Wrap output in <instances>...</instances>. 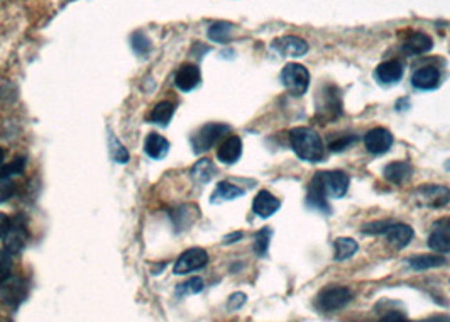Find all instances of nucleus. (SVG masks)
<instances>
[{
    "mask_svg": "<svg viewBox=\"0 0 450 322\" xmlns=\"http://www.w3.org/2000/svg\"><path fill=\"white\" fill-rule=\"evenodd\" d=\"M290 145L298 158L318 163L325 158V146L320 134L310 127H294L290 131Z\"/></svg>",
    "mask_w": 450,
    "mask_h": 322,
    "instance_id": "nucleus-1",
    "label": "nucleus"
},
{
    "mask_svg": "<svg viewBox=\"0 0 450 322\" xmlns=\"http://www.w3.org/2000/svg\"><path fill=\"white\" fill-rule=\"evenodd\" d=\"M342 94L333 83H325L315 99V118L320 122H333L342 115Z\"/></svg>",
    "mask_w": 450,
    "mask_h": 322,
    "instance_id": "nucleus-2",
    "label": "nucleus"
},
{
    "mask_svg": "<svg viewBox=\"0 0 450 322\" xmlns=\"http://www.w3.org/2000/svg\"><path fill=\"white\" fill-rule=\"evenodd\" d=\"M228 131H231V126H227V124H220V122L205 124L201 129H199L192 136L193 151H195L197 154L205 153V151L213 148V146H215L217 143H219L220 139L228 133Z\"/></svg>",
    "mask_w": 450,
    "mask_h": 322,
    "instance_id": "nucleus-3",
    "label": "nucleus"
},
{
    "mask_svg": "<svg viewBox=\"0 0 450 322\" xmlns=\"http://www.w3.org/2000/svg\"><path fill=\"white\" fill-rule=\"evenodd\" d=\"M352 297H354L352 292L349 289H345V287H327V289H324L318 293L317 305L324 312H337L339 309H344L352 300Z\"/></svg>",
    "mask_w": 450,
    "mask_h": 322,
    "instance_id": "nucleus-4",
    "label": "nucleus"
},
{
    "mask_svg": "<svg viewBox=\"0 0 450 322\" xmlns=\"http://www.w3.org/2000/svg\"><path fill=\"white\" fill-rule=\"evenodd\" d=\"M281 81L293 95H303L310 87L308 70L298 63H288L281 72Z\"/></svg>",
    "mask_w": 450,
    "mask_h": 322,
    "instance_id": "nucleus-5",
    "label": "nucleus"
},
{
    "mask_svg": "<svg viewBox=\"0 0 450 322\" xmlns=\"http://www.w3.org/2000/svg\"><path fill=\"white\" fill-rule=\"evenodd\" d=\"M415 199L426 207H444L450 204V188L444 185H422L415 190Z\"/></svg>",
    "mask_w": 450,
    "mask_h": 322,
    "instance_id": "nucleus-6",
    "label": "nucleus"
},
{
    "mask_svg": "<svg viewBox=\"0 0 450 322\" xmlns=\"http://www.w3.org/2000/svg\"><path fill=\"white\" fill-rule=\"evenodd\" d=\"M208 263V253L203 248H190L185 253H181L180 258L174 263L173 271L176 275H186L203 268Z\"/></svg>",
    "mask_w": 450,
    "mask_h": 322,
    "instance_id": "nucleus-7",
    "label": "nucleus"
},
{
    "mask_svg": "<svg viewBox=\"0 0 450 322\" xmlns=\"http://www.w3.org/2000/svg\"><path fill=\"white\" fill-rule=\"evenodd\" d=\"M318 178H320L322 185H324L325 193L331 199H340L347 193L349 184H351V178H349L347 173L344 172H320L317 173Z\"/></svg>",
    "mask_w": 450,
    "mask_h": 322,
    "instance_id": "nucleus-8",
    "label": "nucleus"
},
{
    "mask_svg": "<svg viewBox=\"0 0 450 322\" xmlns=\"http://www.w3.org/2000/svg\"><path fill=\"white\" fill-rule=\"evenodd\" d=\"M393 134L386 129V127H374L364 138V145L366 150L372 154H384L390 151L393 146Z\"/></svg>",
    "mask_w": 450,
    "mask_h": 322,
    "instance_id": "nucleus-9",
    "label": "nucleus"
},
{
    "mask_svg": "<svg viewBox=\"0 0 450 322\" xmlns=\"http://www.w3.org/2000/svg\"><path fill=\"white\" fill-rule=\"evenodd\" d=\"M27 241V231L26 224L22 223L21 217H15V220L10 223L9 231H7L6 238H3V246H6V251L10 255L21 253L22 248L26 246Z\"/></svg>",
    "mask_w": 450,
    "mask_h": 322,
    "instance_id": "nucleus-10",
    "label": "nucleus"
},
{
    "mask_svg": "<svg viewBox=\"0 0 450 322\" xmlns=\"http://www.w3.org/2000/svg\"><path fill=\"white\" fill-rule=\"evenodd\" d=\"M271 48H273L274 51H278L281 56L300 58L308 51V42L298 36H285L278 38V40L271 42Z\"/></svg>",
    "mask_w": 450,
    "mask_h": 322,
    "instance_id": "nucleus-11",
    "label": "nucleus"
},
{
    "mask_svg": "<svg viewBox=\"0 0 450 322\" xmlns=\"http://www.w3.org/2000/svg\"><path fill=\"white\" fill-rule=\"evenodd\" d=\"M328 197L325 193L324 185H322L318 175L312 178L308 185V195H306V205L310 209H315V211L324 212V214H331V205H328Z\"/></svg>",
    "mask_w": 450,
    "mask_h": 322,
    "instance_id": "nucleus-12",
    "label": "nucleus"
},
{
    "mask_svg": "<svg viewBox=\"0 0 450 322\" xmlns=\"http://www.w3.org/2000/svg\"><path fill=\"white\" fill-rule=\"evenodd\" d=\"M428 246L435 253H450V219L440 220L428 236Z\"/></svg>",
    "mask_w": 450,
    "mask_h": 322,
    "instance_id": "nucleus-13",
    "label": "nucleus"
},
{
    "mask_svg": "<svg viewBox=\"0 0 450 322\" xmlns=\"http://www.w3.org/2000/svg\"><path fill=\"white\" fill-rule=\"evenodd\" d=\"M0 297L9 305H19L26 298V282L22 278L12 277L7 278L0 285Z\"/></svg>",
    "mask_w": 450,
    "mask_h": 322,
    "instance_id": "nucleus-14",
    "label": "nucleus"
},
{
    "mask_svg": "<svg viewBox=\"0 0 450 322\" xmlns=\"http://www.w3.org/2000/svg\"><path fill=\"white\" fill-rule=\"evenodd\" d=\"M384 236H386L388 243H390L391 246H394L397 250H403V248L408 246L411 239H413L415 231L413 227L408 226V224L391 223L390 227H388L386 232H384Z\"/></svg>",
    "mask_w": 450,
    "mask_h": 322,
    "instance_id": "nucleus-15",
    "label": "nucleus"
},
{
    "mask_svg": "<svg viewBox=\"0 0 450 322\" xmlns=\"http://www.w3.org/2000/svg\"><path fill=\"white\" fill-rule=\"evenodd\" d=\"M200 81H201L200 68L192 63L181 65L180 70L176 72V77H174V83H176V87L183 92H190L193 90V88H197Z\"/></svg>",
    "mask_w": 450,
    "mask_h": 322,
    "instance_id": "nucleus-16",
    "label": "nucleus"
},
{
    "mask_svg": "<svg viewBox=\"0 0 450 322\" xmlns=\"http://www.w3.org/2000/svg\"><path fill=\"white\" fill-rule=\"evenodd\" d=\"M279 207H281V202L273 193L267 192V190H261L256 195L254 202H252V211H254L256 216L262 217V219H267V217L276 214Z\"/></svg>",
    "mask_w": 450,
    "mask_h": 322,
    "instance_id": "nucleus-17",
    "label": "nucleus"
},
{
    "mask_svg": "<svg viewBox=\"0 0 450 322\" xmlns=\"http://www.w3.org/2000/svg\"><path fill=\"white\" fill-rule=\"evenodd\" d=\"M411 83L418 90H433L440 83V72L435 67H424L413 73Z\"/></svg>",
    "mask_w": 450,
    "mask_h": 322,
    "instance_id": "nucleus-18",
    "label": "nucleus"
},
{
    "mask_svg": "<svg viewBox=\"0 0 450 322\" xmlns=\"http://www.w3.org/2000/svg\"><path fill=\"white\" fill-rule=\"evenodd\" d=\"M242 154V141L239 136H228L217 150V158L225 165H234Z\"/></svg>",
    "mask_w": 450,
    "mask_h": 322,
    "instance_id": "nucleus-19",
    "label": "nucleus"
},
{
    "mask_svg": "<svg viewBox=\"0 0 450 322\" xmlns=\"http://www.w3.org/2000/svg\"><path fill=\"white\" fill-rule=\"evenodd\" d=\"M383 175L390 184L401 185L413 175V166L408 161H393L390 165H386Z\"/></svg>",
    "mask_w": 450,
    "mask_h": 322,
    "instance_id": "nucleus-20",
    "label": "nucleus"
},
{
    "mask_svg": "<svg viewBox=\"0 0 450 322\" xmlns=\"http://www.w3.org/2000/svg\"><path fill=\"white\" fill-rule=\"evenodd\" d=\"M374 75H376V79H378L384 85L398 83L403 77V65L397 60L384 61V63H381L378 68H376Z\"/></svg>",
    "mask_w": 450,
    "mask_h": 322,
    "instance_id": "nucleus-21",
    "label": "nucleus"
},
{
    "mask_svg": "<svg viewBox=\"0 0 450 322\" xmlns=\"http://www.w3.org/2000/svg\"><path fill=\"white\" fill-rule=\"evenodd\" d=\"M433 48V41L428 34L411 33L408 40L403 42V51L406 54H424Z\"/></svg>",
    "mask_w": 450,
    "mask_h": 322,
    "instance_id": "nucleus-22",
    "label": "nucleus"
},
{
    "mask_svg": "<svg viewBox=\"0 0 450 322\" xmlns=\"http://www.w3.org/2000/svg\"><path fill=\"white\" fill-rule=\"evenodd\" d=\"M445 263H447V259H445V256L440 255H417L413 258L406 259V265L415 271L438 268V266H444Z\"/></svg>",
    "mask_w": 450,
    "mask_h": 322,
    "instance_id": "nucleus-23",
    "label": "nucleus"
},
{
    "mask_svg": "<svg viewBox=\"0 0 450 322\" xmlns=\"http://www.w3.org/2000/svg\"><path fill=\"white\" fill-rule=\"evenodd\" d=\"M144 151L147 153V156H151L153 160H161V158H165L169 151L168 139L162 138L161 134L151 133L146 138Z\"/></svg>",
    "mask_w": 450,
    "mask_h": 322,
    "instance_id": "nucleus-24",
    "label": "nucleus"
},
{
    "mask_svg": "<svg viewBox=\"0 0 450 322\" xmlns=\"http://www.w3.org/2000/svg\"><path fill=\"white\" fill-rule=\"evenodd\" d=\"M242 195H244V190L238 187V185L231 184V182H220V184L217 185L215 192H213L212 202L215 204V202H220V200H234Z\"/></svg>",
    "mask_w": 450,
    "mask_h": 322,
    "instance_id": "nucleus-25",
    "label": "nucleus"
},
{
    "mask_svg": "<svg viewBox=\"0 0 450 322\" xmlns=\"http://www.w3.org/2000/svg\"><path fill=\"white\" fill-rule=\"evenodd\" d=\"M215 165L210 160H200L197 161L195 165H193L192 168V178L195 182H199V184H208V182L212 180L213 175H215Z\"/></svg>",
    "mask_w": 450,
    "mask_h": 322,
    "instance_id": "nucleus-26",
    "label": "nucleus"
},
{
    "mask_svg": "<svg viewBox=\"0 0 450 322\" xmlns=\"http://www.w3.org/2000/svg\"><path fill=\"white\" fill-rule=\"evenodd\" d=\"M335 259L337 261H344V259H349L351 256H354L358 253L359 246L358 243L354 241L352 238H339L335 239Z\"/></svg>",
    "mask_w": 450,
    "mask_h": 322,
    "instance_id": "nucleus-27",
    "label": "nucleus"
},
{
    "mask_svg": "<svg viewBox=\"0 0 450 322\" xmlns=\"http://www.w3.org/2000/svg\"><path fill=\"white\" fill-rule=\"evenodd\" d=\"M174 114V106L172 102H159L151 112V122L159 124V126H168Z\"/></svg>",
    "mask_w": 450,
    "mask_h": 322,
    "instance_id": "nucleus-28",
    "label": "nucleus"
},
{
    "mask_svg": "<svg viewBox=\"0 0 450 322\" xmlns=\"http://www.w3.org/2000/svg\"><path fill=\"white\" fill-rule=\"evenodd\" d=\"M232 31H234V26L231 22H215L208 29V38L215 42H228L232 38Z\"/></svg>",
    "mask_w": 450,
    "mask_h": 322,
    "instance_id": "nucleus-29",
    "label": "nucleus"
},
{
    "mask_svg": "<svg viewBox=\"0 0 450 322\" xmlns=\"http://www.w3.org/2000/svg\"><path fill=\"white\" fill-rule=\"evenodd\" d=\"M192 205H180L172 212V219L174 223V226L178 227V231L185 229L186 226L193 223V217H190V211H192Z\"/></svg>",
    "mask_w": 450,
    "mask_h": 322,
    "instance_id": "nucleus-30",
    "label": "nucleus"
},
{
    "mask_svg": "<svg viewBox=\"0 0 450 322\" xmlns=\"http://www.w3.org/2000/svg\"><path fill=\"white\" fill-rule=\"evenodd\" d=\"M273 231L269 227H262L258 234L254 236V251L258 256H266L267 250H269V241Z\"/></svg>",
    "mask_w": 450,
    "mask_h": 322,
    "instance_id": "nucleus-31",
    "label": "nucleus"
},
{
    "mask_svg": "<svg viewBox=\"0 0 450 322\" xmlns=\"http://www.w3.org/2000/svg\"><path fill=\"white\" fill-rule=\"evenodd\" d=\"M24 166H26L24 158H15L12 163L3 165L2 168H0V178H2V180H7V178L14 177V175H21L24 172Z\"/></svg>",
    "mask_w": 450,
    "mask_h": 322,
    "instance_id": "nucleus-32",
    "label": "nucleus"
},
{
    "mask_svg": "<svg viewBox=\"0 0 450 322\" xmlns=\"http://www.w3.org/2000/svg\"><path fill=\"white\" fill-rule=\"evenodd\" d=\"M131 45H133L134 51L141 56H146L151 51V41L149 38L144 36L142 33H134L133 38H131Z\"/></svg>",
    "mask_w": 450,
    "mask_h": 322,
    "instance_id": "nucleus-33",
    "label": "nucleus"
},
{
    "mask_svg": "<svg viewBox=\"0 0 450 322\" xmlns=\"http://www.w3.org/2000/svg\"><path fill=\"white\" fill-rule=\"evenodd\" d=\"M12 273V255L6 250L0 251V283L6 282Z\"/></svg>",
    "mask_w": 450,
    "mask_h": 322,
    "instance_id": "nucleus-34",
    "label": "nucleus"
},
{
    "mask_svg": "<svg viewBox=\"0 0 450 322\" xmlns=\"http://www.w3.org/2000/svg\"><path fill=\"white\" fill-rule=\"evenodd\" d=\"M201 290H203V280L200 277H193L188 282H185L183 285L178 287L176 292L183 296V293H199Z\"/></svg>",
    "mask_w": 450,
    "mask_h": 322,
    "instance_id": "nucleus-35",
    "label": "nucleus"
},
{
    "mask_svg": "<svg viewBox=\"0 0 450 322\" xmlns=\"http://www.w3.org/2000/svg\"><path fill=\"white\" fill-rule=\"evenodd\" d=\"M358 141V138L356 136H349V134H344V136H339V138L332 139L331 143H328V150L331 151H342V150H347L349 146L354 145V143Z\"/></svg>",
    "mask_w": 450,
    "mask_h": 322,
    "instance_id": "nucleus-36",
    "label": "nucleus"
},
{
    "mask_svg": "<svg viewBox=\"0 0 450 322\" xmlns=\"http://www.w3.org/2000/svg\"><path fill=\"white\" fill-rule=\"evenodd\" d=\"M391 223L393 220H374V223L362 226V232H366V234H384Z\"/></svg>",
    "mask_w": 450,
    "mask_h": 322,
    "instance_id": "nucleus-37",
    "label": "nucleus"
},
{
    "mask_svg": "<svg viewBox=\"0 0 450 322\" xmlns=\"http://www.w3.org/2000/svg\"><path fill=\"white\" fill-rule=\"evenodd\" d=\"M110 143H112V150H110L112 158H114V160L117 163H127V161H129V153H127V150L124 148V146L120 145V143L115 141L114 138L110 139Z\"/></svg>",
    "mask_w": 450,
    "mask_h": 322,
    "instance_id": "nucleus-38",
    "label": "nucleus"
},
{
    "mask_svg": "<svg viewBox=\"0 0 450 322\" xmlns=\"http://www.w3.org/2000/svg\"><path fill=\"white\" fill-rule=\"evenodd\" d=\"M246 300H247L246 293L235 292V293H232L231 297H228L227 307H228V310H238V309L242 307L244 304H246Z\"/></svg>",
    "mask_w": 450,
    "mask_h": 322,
    "instance_id": "nucleus-39",
    "label": "nucleus"
},
{
    "mask_svg": "<svg viewBox=\"0 0 450 322\" xmlns=\"http://www.w3.org/2000/svg\"><path fill=\"white\" fill-rule=\"evenodd\" d=\"M14 190H15V187L12 184H9V182H6V180L0 182V202H3V200L9 199V197H12Z\"/></svg>",
    "mask_w": 450,
    "mask_h": 322,
    "instance_id": "nucleus-40",
    "label": "nucleus"
},
{
    "mask_svg": "<svg viewBox=\"0 0 450 322\" xmlns=\"http://www.w3.org/2000/svg\"><path fill=\"white\" fill-rule=\"evenodd\" d=\"M10 223H12V220L9 219V216L3 214V212H0V239L6 238L7 231H9V227H10Z\"/></svg>",
    "mask_w": 450,
    "mask_h": 322,
    "instance_id": "nucleus-41",
    "label": "nucleus"
},
{
    "mask_svg": "<svg viewBox=\"0 0 450 322\" xmlns=\"http://www.w3.org/2000/svg\"><path fill=\"white\" fill-rule=\"evenodd\" d=\"M381 322H410V321L406 319V317L403 316V314L390 312V314H386V316L383 317Z\"/></svg>",
    "mask_w": 450,
    "mask_h": 322,
    "instance_id": "nucleus-42",
    "label": "nucleus"
},
{
    "mask_svg": "<svg viewBox=\"0 0 450 322\" xmlns=\"http://www.w3.org/2000/svg\"><path fill=\"white\" fill-rule=\"evenodd\" d=\"M242 238V232H234V234H228V236H225L224 238V241L225 244H232V243H235V241H239V239Z\"/></svg>",
    "mask_w": 450,
    "mask_h": 322,
    "instance_id": "nucleus-43",
    "label": "nucleus"
},
{
    "mask_svg": "<svg viewBox=\"0 0 450 322\" xmlns=\"http://www.w3.org/2000/svg\"><path fill=\"white\" fill-rule=\"evenodd\" d=\"M420 322H450V317H447V316H435V317H430V319H425V321H420Z\"/></svg>",
    "mask_w": 450,
    "mask_h": 322,
    "instance_id": "nucleus-44",
    "label": "nucleus"
},
{
    "mask_svg": "<svg viewBox=\"0 0 450 322\" xmlns=\"http://www.w3.org/2000/svg\"><path fill=\"white\" fill-rule=\"evenodd\" d=\"M3 158H6V151H3L2 148H0V165H2V161H3Z\"/></svg>",
    "mask_w": 450,
    "mask_h": 322,
    "instance_id": "nucleus-45",
    "label": "nucleus"
}]
</instances>
